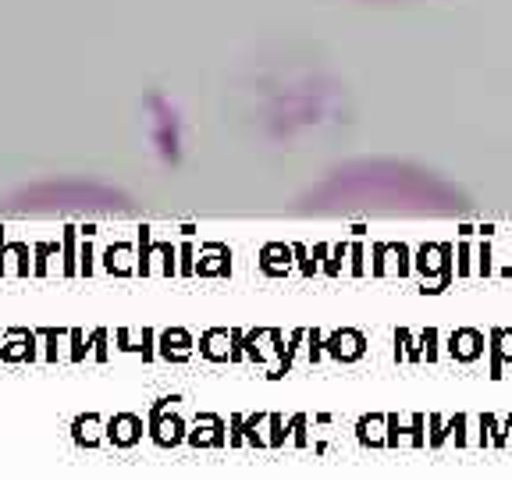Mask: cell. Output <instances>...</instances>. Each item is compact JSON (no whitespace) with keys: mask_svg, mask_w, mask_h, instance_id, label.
<instances>
[{"mask_svg":"<svg viewBox=\"0 0 512 480\" xmlns=\"http://www.w3.org/2000/svg\"><path fill=\"white\" fill-rule=\"evenodd\" d=\"M313 210L328 214H413V217H452L470 203L445 178L402 160H360L342 168L310 196Z\"/></svg>","mask_w":512,"mask_h":480,"instance_id":"cell-1","label":"cell"},{"mask_svg":"<svg viewBox=\"0 0 512 480\" xmlns=\"http://www.w3.org/2000/svg\"><path fill=\"white\" fill-rule=\"evenodd\" d=\"M367 4H413V0H367Z\"/></svg>","mask_w":512,"mask_h":480,"instance_id":"cell-2","label":"cell"}]
</instances>
